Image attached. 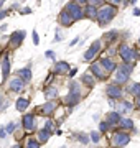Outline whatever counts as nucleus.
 <instances>
[{
    "mask_svg": "<svg viewBox=\"0 0 140 148\" xmlns=\"http://www.w3.org/2000/svg\"><path fill=\"white\" fill-rule=\"evenodd\" d=\"M115 13H117V10H115L114 5H104L101 10H97V21H99V25L101 27H106L107 23L112 21Z\"/></svg>",
    "mask_w": 140,
    "mask_h": 148,
    "instance_id": "1",
    "label": "nucleus"
},
{
    "mask_svg": "<svg viewBox=\"0 0 140 148\" xmlns=\"http://www.w3.org/2000/svg\"><path fill=\"white\" fill-rule=\"evenodd\" d=\"M130 73H132V64H122V66H119L117 69H115V82L117 84H124L125 81L129 79Z\"/></svg>",
    "mask_w": 140,
    "mask_h": 148,
    "instance_id": "2",
    "label": "nucleus"
},
{
    "mask_svg": "<svg viewBox=\"0 0 140 148\" xmlns=\"http://www.w3.org/2000/svg\"><path fill=\"white\" fill-rule=\"evenodd\" d=\"M65 10L68 12L71 16H73V20H81L82 16L86 15V13L82 12V8L79 7V3H78V2H69V3L65 7Z\"/></svg>",
    "mask_w": 140,
    "mask_h": 148,
    "instance_id": "3",
    "label": "nucleus"
},
{
    "mask_svg": "<svg viewBox=\"0 0 140 148\" xmlns=\"http://www.w3.org/2000/svg\"><path fill=\"white\" fill-rule=\"evenodd\" d=\"M119 54H120V58L124 59V63H127V64H132L135 61V58H137V53H135L132 48L127 46V45H122V46H120Z\"/></svg>",
    "mask_w": 140,
    "mask_h": 148,
    "instance_id": "4",
    "label": "nucleus"
},
{
    "mask_svg": "<svg viewBox=\"0 0 140 148\" xmlns=\"http://www.w3.org/2000/svg\"><path fill=\"white\" fill-rule=\"evenodd\" d=\"M129 142H130V137L127 135V133L117 132V133L112 137V143L115 145V147H124V145H127Z\"/></svg>",
    "mask_w": 140,
    "mask_h": 148,
    "instance_id": "5",
    "label": "nucleus"
},
{
    "mask_svg": "<svg viewBox=\"0 0 140 148\" xmlns=\"http://www.w3.org/2000/svg\"><path fill=\"white\" fill-rule=\"evenodd\" d=\"M99 49H101V41L97 40V41L92 43L91 48H89L86 53H84V59H86V61H91V59H94V56L97 54V51H99Z\"/></svg>",
    "mask_w": 140,
    "mask_h": 148,
    "instance_id": "6",
    "label": "nucleus"
},
{
    "mask_svg": "<svg viewBox=\"0 0 140 148\" xmlns=\"http://www.w3.org/2000/svg\"><path fill=\"white\" fill-rule=\"evenodd\" d=\"M23 38H25V32H13L10 36V45L13 48H18L20 45H22Z\"/></svg>",
    "mask_w": 140,
    "mask_h": 148,
    "instance_id": "7",
    "label": "nucleus"
},
{
    "mask_svg": "<svg viewBox=\"0 0 140 148\" xmlns=\"http://www.w3.org/2000/svg\"><path fill=\"white\" fill-rule=\"evenodd\" d=\"M107 95L110 99H120L122 97V89L115 84H110V86H107Z\"/></svg>",
    "mask_w": 140,
    "mask_h": 148,
    "instance_id": "8",
    "label": "nucleus"
},
{
    "mask_svg": "<svg viewBox=\"0 0 140 148\" xmlns=\"http://www.w3.org/2000/svg\"><path fill=\"white\" fill-rule=\"evenodd\" d=\"M91 73L96 76L97 79H106V74H104V68L101 63H94L91 64Z\"/></svg>",
    "mask_w": 140,
    "mask_h": 148,
    "instance_id": "9",
    "label": "nucleus"
},
{
    "mask_svg": "<svg viewBox=\"0 0 140 148\" xmlns=\"http://www.w3.org/2000/svg\"><path fill=\"white\" fill-rule=\"evenodd\" d=\"M23 127H25L27 132H33V128H35V117H33V114L23 115Z\"/></svg>",
    "mask_w": 140,
    "mask_h": 148,
    "instance_id": "10",
    "label": "nucleus"
},
{
    "mask_svg": "<svg viewBox=\"0 0 140 148\" xmlns=\"http://www.w3.org/2000/svg\"><path fill=\"white\" fill-rule=\"evenodd\" d=\"M23 86H25V82L20 77H15V79L10 81V90H13V92H22Z\"/></svg>",
    "mask_w": 140,
    "mask_h": 148,
    "instance_id": "11",
    "label": "nucleus"
},
{
    "mask_svg": "<svg viewBox=\"0 0 140 148\" xmlns=\"http://www.w3.org/2000/svg\"><path fill=\"white\" fill-rule=\"evenodd\" d=\"M59 21H61V25H63V27H71L74 20H73V16H71L68 12L63 10V12H61V15H59Z\"/></svg>",
    "mask_w": 140,
    "mask_h": 148,
    "instance_id": "12",
    "label": "nucleus"
},
{
    "mask_svg": "<svg viewBox=\"0 0 140 148\" xmlns=\"http://www.w3.org/2000/svg\"><path fill=\"white\" fill-rule=\"evenodd\" d=\"M18 77L27 84L28 81L32 79V69H30V66H27V68H22L20 71H18Z\"/></svg>",
    "mask_w": 140,
    "mask_h": 148,
    "instance_id": "13",
    "label": "nucleus"
},
{
    "mask_svg": "<svg viewBox=\"0 0 140 148\" xmlns=\"http://www.w3.org/2000/svg\"><path fill=\"white\" fill-rule=\"evenodd\" d=\"M8 73H10V58L8 54L3 56V61H2V74H3V81L8 77Z\"/></svg>",
    "mask_w": 140,
    "mask_h": 148,
    "instance_id": "14",
    "label": "nucleus"
},
{
    "mask_svg": "<svg viewBox=\"0 0 140 148\" xmlns=\"http://www.w3.org/2000/svg\"><path fill=\"white\" fill-rule=\"evenodd\" d=\"M120 120H122V117H120V114H119L117 110L110 112V114L107 115V123L109 125H115V123H119Z\"/></svg>",
    "mask_w": 140,
    "mask_h": 148,
    "instance_id": "15",
    "label": "nucleus"
},
{
    "mask_svg": "<svg viewBox=\"0 0 140 148\" xmlns=\"http://www.w3.org/2000/svg\"><path fill=\"white\" fill-rule=\"evenodd\" d=\"M79 102V94H73V92H69V94L65 97V104H68V106H76Z\"/></svg>",
    "mask_w": 140,
    "mask_h": 148,
    "instance_id": "16",
    "label": "nucleus"
},
{
    "mask_svg": "<svg viewBox=\"0 0 140 148\" xmlns=\"http://www.w3.org/2000/svg\"><path fill=\"white\" fill-rule=\"evenodd\" d=\"M101 64H102V68L106 69V71H114V69H115V63L109 58H102L101 59Z\"/></svg>",
    "mask_w": 140,
    "mask_h": 148,
    "instance_id": "17",
    "label": "nucleus"
},
{
    "mask_svg": "<svg viewBox=\"0 0 140 148\" xmlns=\"http://www.w3.org/2000/svg\"><path fill=\"white\" fill-rule=\"evenodd\" d=\"M86 15L89 16V18H91V20H94V18H97V10H96V7L94 5H87L86 7Z\"/></svg>",
    "mask_w": 140,
    "mask_h": 148,
    "instance_id": "18",
    "label": "nucleus"
},
{
    "mask_svg": "<svg viewBox=\"0 0 140 148\" xmlns=\"http://www.w3.org/2000/svg\"><path fill=\"white\" fill-rule=\"evenodd\" d=\"M119 127H122V128H134V122L130 120V119H127V117H122V120L119 122Z\"/></svg>",
    "mask_w": 140,
    "mask_h": 148,
    "instance_id": "19",
    "label": "nucleus"
},
{
    "mask_svg": "<svg viewBox=\"0 0 140 148\" xmlns=\"http://www.w3.org/2000/svg\"><path fill=\"white\" fill-rule=\"evenodd\" d=\"M27 107H28V101H27V99H23V97H22V99H18V101H16V110H18V112H23Z\"/></svg>",
    "mask_w": 140,
    "mask_h": 148,
    "instance_id": "20",
    "label": "nucleus"
},
{
    "mask_svg": "<svg viewBox=\"0 0 140 148\" xmlns=\"http://www.w3.org/2000/svg\"><path fill=\"white\" fill-rule=\"evenodd\" d=\"M132 110V104L130 102H122L120 106H119V114H125V112H130Z\"/></svg>",
    "mask_w": 140,
    "mask_h": 148,
    "instance_id": "21",
    "label": "nucleus"
},
{
    "mask_svg": "<svg viewBox=\"0 0 140 148\" xmlns=\"http://www.w3.org/2000/svg\"><path fill=\"white\" fill-rule=\"evenodd\" d=\"M129 92H130V94H134V95H137V97H140V82H134V84H130Z\"/></svg>",
    "mask_w": 140,
    "mask_h": 148,
    "instance_id": "22",
    "label": "nucleus"
},
{
    "mask_svg": "<svg viewBox=\"0 0 140 148\" xmlns=\"http://www.w3.org/2000/svg\"><path fill=\"white\" fill-rule=\"evenodd\" d=\"M66 71H69V64L68 63H56V73H66Z\"/></svg>",
    "mask_w": 140,
    "mask_h": 148,
    "instance_id": "23",
    "label": "nucleus"
},
{
    "mask_svg": "<svg viewBox=\"0 0 140 148\" xmlns=\"http://www.w3.org/2000/svg\"><path fill=\"white\" fill-rule=\"evenodd\" d=\"M49 135H51V133H49L48 130H46V128H45V130H40V132H38V138H40V142H41V143L46 142V140L49 138Z\"/></svg>",
    "mask_w": 140,
    "mask_h": 148,
    "instance_id": "24",
    "label": "nucleus"
},
{
    "mask_svg": "<svg viewBox=\"0 0 140 148\" xmlns=\"http://www.w3.org/2000/svg\"><path fill=\"white\" fill-rule=\"evenodd\" d=\"M54 109H56V104H54V102H48V104H45V106H43V112H45V114H51Z\"/></svg>",
    "mask_w": 140,
    "mask_h": 148,
    "instance_id": "25",
    "label": "nucleus"
},
{
    "mask_svg": "<svg viewBox=\"0 0 140 148\" xmlns=\"http://www.w3.org/2000/svg\"><path fill=\"white\" fill-rule=\"evenodd\" d=\"M27 148H40V140H35V138H30L27 143Z\"/></svg>",
    "mask_w": 140,
    "mask_h": 148,
    "instance_id": "26",
    "label": "nucleus"
},
{
    "mask_svg": "<svg viewBox=\"0 0 140 148\" xmlns=\"http://www.w3.org/2000/svg\"><path fill=\"white\" fill-rule=\"evenodd\" d=\"M69 89H71L73 94H79V84L74 82V81H71V82H69Z\"/></svg>",
    "mask_w": 140,
    "mask_h": 148,
    "instance_id": "27",
    "label": "nucleus"
},
{
    "mask_svg": "<svg viewBox=\"0 0 140 148\" xmlns=\"http://www.w3.org/2000/svg\"><path fill=\"white\" fill-rule=\"evenodd\" d=\"M82 81H84L89 87H92V86H94V79H92V76H89V74H84V76H82Z\"/></svg>",
    "mask_w": 140,
    "mask_h": 148,
    "instance_id": "28",
    "label": "nucleus"
},
{
    "mask_svg": "<svg viewBox=\"0 0 140 148\" xmlns=\"http://www.w3.org/2000/svg\"><path fill=\"white\" fill-rule=\"evenodd\" d=\"M46 95H48L49 99H53V97L58 95V90L54 89V87H49V89H46Z\"/></svg>",
    "mask_w": 140,
    "mask_h": 148,
    "instance_id": "29",
    "label": "nucleus"
},
{
    "mask_svg": "<svg viewBox=\"0 0 140 148\" xmlns=\"http://www.w3.org/2000/svg\"><path fill=\"white\" fill-rule=\"evenodd\" d=\"M76 138H78L79 142H82V143H87V140H89V138H87L86 135H82V133H78V135H76Z\"/></svg>",
    "mask_w": 140,
    "mask_h": 148,
    "instance_id": "30",
    "label": "nucleus"
},
{
    "mask_svg": "<svg viewBox=\"0 0 140 148\" xmlns=\"http://www.w3.org/2000/svg\"><path fill=\"white\" fill-rule=\"evenodd\" d=\"M13 128H15V123H13V122H10V123L5 127V132L7 133H12V132H13Z\"/></svg>",
    "mask_w": 140,
    "mask_h": 148,
    "instance_id": "31",
    "label": "nucleus"
},
{
    "mask_svg": "<svg viewBox=\"0 0 140 148\" xmlns=\"http://www.w3.org/2000/svg\"><path fill=\"white\" fill-rule=\"evenodd\" d=\"M107 125L109 123H106V122H101V123H99V130H101V132H107Z\"/></svg>",
    "mask_w": 140,
    "mask_h": 148,
    "instance_id": "32",
    "label": "nucleus"
},
{
    "mask_svg": "<svg viewBox=\"0 0 140 148\" xmlns=\"http://www.w3.org/2000/svg\"><path fill=\"white\" fill-rule=\"evenodd\" d=\"M45 128H46L49 133H51V130H53V122H51V120H46V125H45Z\"/></svg>",
    "mask_w": 140,
    "mask_h": 148,
    "instance_id": "33",
    "label": "nucleus"
},
{
    "mask_svg": "<svg viewBox=\"0 0 140 148\" xmlns=\"http://www.w3.org/2000/svg\"><path fill=\"white\" fill-rule=\"evenodd\" d=\"M91 138H92V142H99V133H97V132H92L91 133Z\"/></svg>",
    "mask_w": 140,
    "mask_h": 148,
    "instance_id": "34",
    "label": "nucleus"
},
{
    "mask_svg": "<svg viewBox=\"0 0 140 148\" xmlns=\"http://www.w3.org/2000/svg\"><path fill=\"white\" fill-rule=\"evenodd\" d=\"M114 36H117V33H115V32H110V33H107V35H106V38H107L109 41H110V40H114Z\"/></svg>",
    "mask_w": 140,
    "mask_h": 148,
    "instance_id": "35",
    "label": "nucleus"
},
{
    "mask_svg": "<svg viewBox=\"0 0 140 148\" xmlns=\"http://www.w3.org/2000/svg\"><path fill=\"white\" fill-rule=\"evenodd\" d=\"M33 43H35V45H38V43H40V36H38L36 32H33Z\"/></svg>",
    "mask_w": 140,
    "mask_h": 148,
    "instance_id": "36",
    "label": "nucleus"
},
{
    "mask_svg": "<svg viewBox=\"0 0 140 148\" xmlns=\"http://www.w3.org/2000/svg\"><path fill=\"white\" fill-rule=\"evenodd\" d=\"M30 13H32V8H28V7H25L22 10V15H30Z\"/></svg>",
    "mask_w": 140,
    "mask_h": 148,
    "instance_id": "37",
    "label": "nucleus"
},
{
    "mask_svg": "<svg viewBox=\"0 0 140 148\" xmlns=\"http://www.w3.org/2000/svg\"><path fill=\"white\" fill-rule=\"evenodd\" d=\"M7 15H8V10H0V20H2V18H5Z\"/></svg>",
    "mask_w": 140,
    "mask_h": 148,
    "instance_id": "38",
    "label": "nucleus"
},
{
    "mask_svg": "<svg viewBox=\"0 0 140 148\" xmlns=\"http://www.w3.org/2000/svg\"><path fill=\"white\" fill-rule=\"evenodd\" d=\"M89 2V5H97V3H101L102 0H87Z\"/></svg>",
    "mask_w": 140,
    "mask_h": 148,
    "instance_id": "39",
    "label": "nucleus"
},
{
    "mask_svg": "<svg viewBox=\"0 0 140 148\" xmlns=\"http://www.w3.org/2000/svg\"><path fill=\"white\" fill-rule=\"evenodd\" d=\"M46 58H51V59H54V53H53V51H46Z\"/></svg>",
    "mask_w": 140,
    "mask_h": 148,
    "instance_id": "40",
    "label": "nucleus"
},
{
    "mask_svg": "<svg viewBox=\"0 0 140 148\" xmlns=\"http://www.w3.org/2000/svg\"><path fill=\"white\" fill-rule=\"evenodd\" d=\"M5 128H3V127H2V128H0V137H2V138H3V137H5Z\"/></svg>",
    "mask_w": 140,
    "mask_h": 148,
    "instance_id": "41",
    "label": "nucleus"
},
{
    "mask_svg": "<svg viewBox=\"0 0 140 148\" xmlns=\"http://www.w3.org/2000/svg\"><path fill=\"white\" fill-rule=\"evenodd\" d=\"M134 15H135V16L140 15V10H139V8H135V10H134Z\"/></svg>",
    "mask_w": 140,
    "mask_h": 148,
    "instance_id": "42",
    "label": "nucleus"
},
{
    "mask_svg": "<svg viewBox=\"0 0 140 148\" xmlns=\"http://www.w3.org/2000/svg\"><path fill=\"white\" fill-rule=\"evenodd\" d=\"M2 107H3V97L0 95V109H2Z\"/></svg>",
    "mask_w": 140,
    "mask_h": 148,
    "instance_id": "43",
    "label": "nucleus"
},
{
    "mask_svg": "<svg viewBox=\"0 0 140 148\" xmlns=\"http://www.w3.org/2000/svg\"><path fill=\"white\" fill-rule=\"evenodd\" d=\"M109 2H110V3H115V5H117V3H120V0H109Z\"/></svg>",
    "mask_w": 140,
    "mask_h": 148,
    "instance_id": "44",
    "label": "nucleus"
},
{
    "mask_svg": "<svg viewBox=\"0 0 140 148\" xmlns=\"http://www.w3.org/2000/svg\"><path fill=\"white\" fill-rule=\"evenodd\" d=\"M135 104H137V107L140 109V97H137V101H135Z\"/></svg>",
    "mask_w": 140,
    "mask_h": 148,
    "instance_id": "45",
    "label": "nucleus"
},
{
    "mask_svg": "<svg viewBox=\"0 0 140 148\" xmlns=\"http://www.w3.org/2000/svg\"><path fill=\"white\" fill-rule=\"evenodd\" d=\"M87 0H78V3H86Z\"/></svg>",
    "mask_w": 140,
    "mask_h": 148,
    "instance_id": "46",
    "label": "nucleus"
},
{
    "mask_svg": "<svg viewBox=\"0 0 140 148\" xmlns=\"http://www.w3.org/2000/svg\"><path fill=\"white\" fill-rule=\"evenodd\" d=\"M13 148H23V145H20V143H18V145H15Z\"/></svg>",
    "mask_w": 140,
    "mask_h": 148,
    "instance_id": "47",
    "label": "nucleus"
},
{
    "mask_svg": "<svg viewBox=\"0 0 140 148\" xmlns=\"http://www.w3.org/2000/svg\"><path fill=\"white\" fill-rule=\"evenodd\" d=\"M3 3H5V0H0V7L3 5Z\"/></svg>",
    "mask_w": 140,
    "mask_h": 148,
    "instance_id": "48",
    "label": "nucleus"
},
{
    "mask_svg": "<svg viewBox=\"0 0 140 148\" xmlns=\"http://www.w3.org/2000/svg\"><path fill=\"white\" fill-rule=\"evenodd\" d=\"M130 2H132V3H134V2H135V0H130Z\"/></svg>",
    "mask_w": 140,
    "mask_h": 148,
    "instance_id": "49",
    "label": "nucleus"
},
{
    "mask_svg": "<svg viewBox=\"0 0 140 148\" xmlns=\"http://www.w3.org/2000/svg\"><path fill=\"white\" fill-rule=\"evenodd\" d=\"M139 45H140V40H139Z\"/></svg>",
    "mask_w": 140,
    "mask_h": 148,
    "instance_id": "50",
    "label": "nucleus"
}]
</instances>
